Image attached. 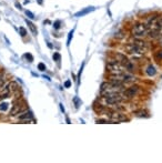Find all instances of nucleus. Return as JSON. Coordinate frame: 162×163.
<instances>
[{
	"mask_svg": "<svg viewBox=\"0 0 162 163\" xmlns=\"http://www.w3.org/2000/svg\"><path fill=\"white\" fill-rule=\"evenodd\" d=\"M103 99L106 100V102L108 104H118L122 101V97L120 93H112V95H108L106 97H103Z\"/></svg>",
	"mask_w": 162,
	"mask_h": 163,
	"instance_id": "8",
	"label": "nucleus"
},
{
	"mask_svg": "<svg viewBox=\"0 0 162 163\" xmlns=\"http://www.w3.org/2000/svg\"><path fill=\"white\" fill-rule=\"evenodd\" d=\"M123 90V83L116 81V80H110L109 82H105L101 84L100 88V93L102 97H106L108 95L112 93H120Z\"/></svg>",
	"mask_w": 162,
	"mask_h": 163,
	"instance_id": "1",
	"label": "nucleus"
},
{
	"mask_svg": "<svg viewBox=\"0 0 162 163\" xmlns=\"http://www.w3.org/2000/svg\"><path fill=\"white\" fill-rule=\"evenodd\" d=\"M155 68L153 67V65H149L147 68V73L149 74V76H155Z\"/></svg>",
	"mask_w": 162,
	"mask_h": 163,
	"instance_id": "13",
	"label": "nucleus"
},
{
	"mask_svg": "<svg viewBox=\"0 0 162 163\" xmlns=\"http://www.w3.org/2000/svg\"><path fill=\"white\" fill-rule=\"evenodd\" d=\"M125 49L128 53H140V54H142V53L147 51V47H142L136 43V42H131V43H128L125 47Z\"/></svg>",
	"mask_w": 162,
	"mask_h": 163,
	"instance_id": "6",
	"label": "nucleus"
},
{
	"mask_svg": "<svg viewBox=\"0 0 162 163\" xmlns=\"http://www.w3.org/2000/svg\"><path fill=\"white\" fill-rule=\"evenodd\" d=\"M53 60L57 61V62H59V61L61 60L60 53H58V52H54V53H53Z\"/></svg>",
	"mask_w": 162,
	"mask_h": 163,
	"instance_id": "15",
	"label": "nucleus"
},
{
	"mask_svg": "<svg viewBox=\"0 0 162 163\" xmlns=\"http://www.w3.org/2000/svg\"><path fill=\"white\" fill-rule=\"evenodd\" d=\"M8 109V103L4 102L0 104V111H6Z\"/></svg>",
	"mask_w": 162,
	"mask_h": 163,
	"instance_id": "19",
	"label": "nucleus"
},
{
	"mask_svg": "<svg viewBox=\"0 0 162 163\" xmlns=\"http://www.w3.org/2000/svg\"><path fill=\"white\" fill-rule=\"evenodd\" d=\"M125 67L123 65H121L118 61H111L107 65V70L111 73V74H119V73H123L125 72Z\"/></svg>",
	"mask_w": 162,
	"mask_h": 163,
	"instance_id": "5",
	"label": "nucleus"
},
{
	"mask_svg": "<svg viewBox=\"0 0 162 163\" xmlns=\"http://www.w3.org/2000/svg\"><path fill=\"white\" fill-rule=\"evenodd\" d=\"M27 109H28V106H27L26 101L22 100V99H19V100L15 101L13 104H12V108L10 110V115L15 117L17 114H21L25 111H27Z\"/></svg>",
	"mask_w": 162,
	"mask_h": 163,
	"instance_id": "2",
	"label": "nucleus"
},
{
	"mask_svg": "<svg viewBox=\"0 0 162 163\" xmlns=\"http://www.w3.org/2000/svg\"><path fill=\"white\" fill-rule=\"evenodd\" d=\"M60 25H61L60 20H57V21H54V23H53V28H54V29H59V28H60Z\"/></svg>",
	"mask_w": 162,
	"mask_h": 163,
	"instance_id": "21",
	"label": "nucleus"
},
{
	"mask_svg": "<svg viewBox=\"0 0 162 163\" xmlns=\"http://www.w3.org/2000/svg\"><path fill=\"white\" fill-rule=\"evenodd\" d=\"M4 84V73L0 72V87Z\"/></svg>",
	"mask_w": 162,
	"mask_h": 163,
	"instance_id": "22",
	"label": "nucleus"
},
{
	"mask_svg": "<svg viewBox=\"0 0 162 163\" xmlns=\"http://www.w3.org/2000/svg\"><path fill=\"white\" fill-rule=\"evenodd\" d=\"M148 26L143 22H136L131 29V33L134 37H143L148 33Z\"/></svg>",
	"mask_w": 162,
	"mask_h": 163,
	"instance_id": "3",
	"label": "nucleus"
},
{
	"mask_svg": "<svg viewBox=\"0 0 162 163\" xmlns=\"http://www.w3.org/2000/svg\"><path fill=\"white\" fill-rule=\"evenodd\" d=\"M70 86H71V82H70L69 80H68V81H66V82H64V87H66V88H69Z\"/></svg>",
	"mask_w": 162,
	"mask_h": 163,
	"instance_id": "24",
	"label": "nucleus"
},
{
	"mask_svg": "<svg viewBox=\"0 0 162 163\" xmlns=\"http://www.w3.org/2000/svg\"><path fill=\"white\" fill-rule=\"evenodd\" d=\"M107 118H108V121L111 122V123H114V122L119 123V122L127 121L128 120L125 114L120 113L118 111H112V110L107 111Z\"/></svg>",
	"mask_w": 162,
	"mask_h": 163,
	"instance_id": "4",
	"label": "nucleus"
},
{
	"mask_svg": "<svg viewBox=\"0 0 162 163\" xmlns=\"http://www.w3.org/2000/svg\"><path fill=\"white\" fill-rule=\"evenodd\" d=\"M18 83L17 82H15V81H11L10 83L7 84V87L4 88V92H2V95H0V98H7V97H9L10 95H12V93H15L16 91H18Z\"/></svg>",
	"mask_w": 162,
	"mask_h": 163,
	"instance_id": "7",
	"label": "nucleus"
},
{
	"mask_svg": "<svg viewBox=\"0 0 162 163\" xmlns=\"http://www.w3.org/2000/svg\"><path fill=\"white\" fill-rule=\"evenodd\" d=\"M73 101H75V106H77V108H79V104H80L79 99H78V98H77V97H75V98L73 99Z\"/></svg>",
	"mask_w": 162,
	"mask_h": 163,
	"instance_id": "23",
	"label": "nucleus"
},
{
	"mask_svg": "<svg viewBox=\"0 0 162 163\" xmlns=\"http://www.w3.org/2000/svg\"><path fill=\"white\" fill-rule=\"evenodd\" d=\"M60 109H61V111H62V112H64V108L62 106V103H60Z\"/></svg>",
	"mask_w": 162,
	"mask_h": 163,
	"instance_id": "27",
	"label": "nucleus"
},
{
	"mask_svg": "<svg viewBox=\"0 0 162 163\" xmlns=\"http://www.w3.org/2000/svg\"><path fill=\"white\" fill-rule=\"evenodd\" d=\"M73 32H75V30L72 29L70 32H69V34H68V40H67V46H70V42H71V39H72V37H73Z\"/></svg>",
	"mask_w": 162,
	"mask_h": 163,
	"instance_id": "14",
	"label": "nucleus"
},
{
	"mask_svg": "<svg viewBox=\"0 0 162 163\" xmlns=\"http://www.w3.org/2000/svg\"><path fill=\"white\" fill-rule=\"evenodd\" d=\"M19 32H20V36H21V37H26L27 30L23 27H20V28H19Z\"/></svg>",
	"mask_w": 162,
	"mask_h": 163,
	"instance_id": "16",
	"label": "nucleus"
},
{
	"mask_svg": "<svg viewBox=\"0 0 162 163\" xmlns=\"http://www.w3.org/2000/svg\"><path fill=\"white\" fill-rule=\"evenodd\" d=\"M138 90H139V87H137V86H134V87H130V88H128L127 90L123 91V95H125V98H128V99L133 98V97L137 95Z\"/></svg>",
	"mask_w": 162,
	"mask_h": 163,
	"instance_id": "9",
	"label": "nucleus"
},
{
	"mask_svg": "<svg viewBox=\"0 0 162 163\" xmlns=\"http://www.w3.org/2000/svg\"><path fill=\"white\" fill-rule=\"evenodd\" d=\"M26 15H27V17H28L29 19H34V18H36L34 13H32L31 11H29V10H26Z\"/></svg>",
	"mask_w": 162,
	"mask_h": 163,
	"instance_id": "18",
	"label": "nucleus"
},
{
	"mask_svg": "<svg viewBox=\"0 0 162 163\" xmlns=\"http://www.w3.org/2000/svg\"><path fill=\"white\" fill-rule=\"evenodd\" d=\"M38 69H39L40 71H46V65L42 63V62H40V63L38 65Z\"/></svg>",
	"mask_w": 162,
	"mask_h": 163,
	"instance_id": "20",
	"label": "nucleus"
},
{
	"mask_svg": "<svg viewBox=\"0 0 162 163\" xmlns=\"http://www.w3.org/2000/svg\"><path fill=\"white\" fill-rule=\"evenodd\" d=\"M19 120L20 121H29V120H34V115L31 113L30 111H25L22 114L19 115Z\"/></svg>",
	"mask_w": 162,
	"mask_h": 163,
	"instance_id": "11",
	"label": "nucleus"
},
{
	"mask_svg": "<svg viewBox=\"0 0 162 163\" xmlns=\"http://www.w3.org/2000/svg\"><path fill=\"white\" fill-rule=\"evenodd\" d=\"M23 57L26 58L27 60H29V62H32V61H34V57H32V54H30V53H26Z\"/></svg>",
	"mask_w": 162,
	"mask_h": 163,
	"instance_id": "17",
	"label": "nucleus"
},
{
	"mask_svg": "<svg viewBox=\"0 0 162 163\" xmlns=\"http://www.w3.org/2000/svg\"><path fill=\"white\" fill-rule=\"evenodd\" d=\"M96 9L94 7H87L84 8V9H82V10H80V11H78L77 13L75 15V17H77V18H79V17H83V16L88 15V13H90V12H92Z\"/></svg>",
	"mask_w": 162,
	"mask_h": 163,
	"instance_id": "10",
	"label": "nucleus"
},
{
	"mask_svg": "<svg viewBox=\"0 0 162 163\" xmlns=\"http://www.w3.org/2000/svg\"><path fill=\"white\" fill-rule=\"evenodd\" d=\"M16 7H17V9H19V10H21L22 8H21V4H18V2H16Z\"/></svg>",
	"mask_w": 162,
	"mask_h": 163,
	"instance_id": "25",
	"label": "nucleus"
},
{
	"mask_svg": "<svg viewBox=\"0 0 162 163\" xmlns=\"http://www.w3.org/2000/svg\"><path fill=\"white\" fill-rule=\"evenodd\" d=\"M37 1H38V4H43V0H37Z\"/></svg>",
	"mask_w": 162,
	"mask_h": 163,
	"instance_id": "28",
	"label": "nucleus"
},
{
	"mask_svg": "<svg viewBox=\"0 0 162 163\" xmlns=\"http://www.w3.org/2000/svg\"><path fill=\"white\" fill-rule=\"evenodd\" d=\"M26 23H27V26H28V28L30 29L31 33L34 34V36H37V34H38L37 26H36V25H34V22H31L30 20H28V19H26Z\"/></svg>",
	"mask_w": 162,
	"mask_h": 163,
	"instance_id": "12",
	"label": "nucleus"
},
{
	"mask_svg": "<svg viewBox=\"0 0 162 163\" xmlns=\"http://www.w3.org/2000/svg\"><path fill=\"white\" fill-rule=\"evenodd\" d=\"M157 57L161 58V59H162V51H159V52L157 53Z\"/></svg>",
	"mask_w": 162,
	"mask_h": 163,
	"instance_id": "26",
	"label": "nucleus"
}]
</instances>
